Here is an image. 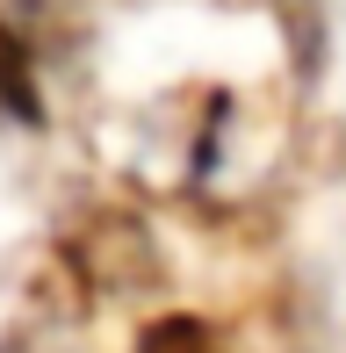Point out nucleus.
I'll return each mask as SVG.
<instances>
[{"label": "nucleus", "instance_id": "1", "mask_svg": "<svg viewBox=\"0 0 346 353\" xmlns=\"http://www.w3.org/2000/svg\"><path fill=\"white\" fill-rule=\"evenodd\" d=\"M0 116H14V123H37V116H43L37 58L22 51V37L8 29V14H0Z\"/></svg>", "mask_w": 346, "mask_h": 353}]
</instances>
